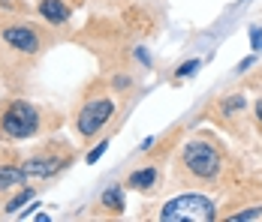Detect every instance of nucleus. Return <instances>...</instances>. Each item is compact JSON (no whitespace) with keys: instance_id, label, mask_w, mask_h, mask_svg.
Listing matches in <instances>:
<instances>
[{"instance_id":"obj_15","label":"nucleus","mask_w":262,"mask_h":222,"mask_svg":"<svg viewBox=\"0 0 262 222\" xmlns=\"http://www.w3.org/2000/svg\"><path fill=\"white\" fill-rule=\"evenodd\" d=\"M196 69H199V60H196V57H193V60H184L181 66L172 72V81H184L187 75H196Z\"/></svg>"},{"instance_id":"obj_3","label":"nucleus","mask_w":262,"mask_h":222,"mask_svg":"<svg viewBox=\"0 0 262 222\" xmlns=\"http://www.w3.org/2000/svg\"><path fill=\"white\" fill-rule=\"evenodd\" d=\"M73 162H76V147L54 135L49 141H42L33 153L25 156V171H27V180H54Z\"/></svg>"},{"instance_id":"obj_12","label":"nucleus","mask_w":262,"mask_h":222,"mask_svg":"<svg viewBox=\"0 0 262 222\" xmlns=\"http://www.w3.org/2000/svg\"><path fill=\"white\" fill-rule=\"evenodd\" d=\"M36 198V189L33 186H21V189H12L9 192V198H3V213L6 216H15L21 207H25L27 201H33Z\"/></svg>"},{"instance_id":"obj_9","label":"nucleus","mask_w":262,"mask_h":222,"mask_svg":"<svg viewBox=\"0 0 262 222\" xmlns=\"http://www.w3.org/2000/svg\"><path fill=\"white\" fill-rule=\"evenodd\" d=\"M163 183V171L160 165L148 162V165H139L133 168L127 177H124V189H133V192H145V195H154Z\"/></svg>"},{"instance_id":"obj_8","label":"nucleus","mask_w":262,"mask_h":222,"mask_svg":"<svg viewBox=\"0 0 262 222\" xmlns=\"http://www.w3.org/2000/svg\"><path fill=\"white\" fill-rule=\"evenodd\" d=\"M27 186V171H25V156L12 144L0 147V195H9L12 189Z\"/></svg>"},{"instance_id":"obj_1","label":"nucleus","mask_w":262,"mask_h":222,"mask_svg":"<svg viewBox=\"0 0 262 222\" xmlns=\"http://www.w3.org/2000/svg\"><path fill=\"white\" fill-rule=\"evenodd\" d=\"M235 177V159L217 132H193L181 144L172 180L184 189H223Z\"/></svg>"},{"instance_id":"obj_19","label":"nucleus","mask_w":262,"mask_h":222,"mask_svg":"<svg viewBox=\"0 0 262 222\" xmlns=\"http://www.w3.org/2000/svg\"><path fill=\"white\" fill-rule=\"evenodd\" d=\"M253 63H256V54H250V57H244V60L238 63V72H247V69H250Z\"/></svg>"},{"instance_id":"obj_16","label":"nucleus","mask_w":262,"mask_h":222,"mask_svg":"<svg viewBox=\"0 0 262 222\" xmlns=\"http://www.w3.org/2000/svg\"><path fill=\"white\" fill-rule=\"evenodd\" d=\"M105 150H108V138H100V144H94V147L84 153V162H88V165H94V162H97V159L103 156Z\"/></svg>"},{"instance_id":"obj_11","label":"nucleus","mask_w":262,"mask_h":222,"mask_svg":"<svg viewBox=\"0 0 262 222\" xmlns=\"http://www.w3.org/2000/svg\"><path fill=\"white\" fill-rule=\"evenodd\" d=\"M97 207L103 210L105 216H124V210H127V189H124V183L105 186L100 201H97Z\"/></svg>"},{"instance_id":"obj_5","label":"nucleus","mask_w":262,"mask_h":222,"mask_svg":"<svg viewBox=\"0 0 262 222\" xmlns=\"http://www.w3.org/2000/svg\"><path fill=\"white\" fill-rule=\"evenodd\" d=\"M148 219L160 222H214L217 219V201L205 192H184L163 201Z\"/></svg>"},{"instance_id":"obj_18","label":"nucleus","mask_w":262,"mask_h":222,"mask_svg":"<svg viewBox=\"0 0 262 222\" xmlns=\"http://www.w3.org/2000/svg\"><path fill=\"white\" fill-rule=\"evenodd\" d=\"M253 120H256V126L262 132V96H256V102H253Z\"/></svg>"},{"instance_id":"obj_13","label":"nucleus","mask_w":262,"mask_h":222,"mask_svg":"<svg viewBox=\"0 0 262 222\" xmlns=\"http://www.w3.org/2000/svg\"><path fill=\"white\" fill-rule=\"evenodd\" d=\"M259 216H262V204H250V207H244L238 213H229L226 222H250V219H259Z\"/></svg>"},{"instance_id":"obj_10","label":"nucleus","mask_w":262,"mask_h":222,"mask_svg":"<svg viewBox=\"0 0 262 222\" xmlns=\"http://www.w3.org/2000/svg\"><path fill=\"white\" fill-rule=\"evenodd\" d=\"M36 12L49 27H67L73 21V6L67 0H39Z\"/></svg>"},{"instance_id":"obj_7","label":"nucleus","mask_w":262,"mask_h":222,"mask_svg":"<svg viewBox=\"0 0 262 222\" xmlns=\"http://www.w3.org/2000/svg\"><path fill=\"white\" fill-rule=\"evenodd\" d=\"M244 114H247V96L241 90H232V93H223V96L214 99L205 117H211L226 132H238V124L244 120Z\"/></svg>"},{"instance_id":"obj_6","label":"nucleus","mask_w":262,"mask_h":222,"mask_svg":"<svg viewBox=\"0 0 262 222\" xmlns=\"http://www.w3.org/2000/svg\"><path fill=\"white\" fill-rule=\"evenodd\" d=\"M46 33L30 21H6L0 24V54L15 57L18 63H33L46 51Z\"/></svg>"},{"instance_id":"obj_17","label":"nucleus","mask_w":262,"mask_h":222,"mask_svg":"<svg viewBox=\"0 0 262 222\" xmlns=\"http://www.w3.org/2000/svg\"><path fill=\"white\" fill-rule=\"evenodd\" d=\"M250 42H253V51L262 48V27H250Z\"/></svg>"},{"instance_id":"obj_2","label":"nucleus","mask_w":262,"mask_h":222,"mask_svg":"<svg viewBox=\"0 0 262 222\" xmlns=\"http://www.w3.org/2000/svg\"><path fill=\"white\" fill-rule=\"evenodd\" d=\"M52 126H57V117L30 99L6 96L0 102V141L3 144L30 141L36 135H46Z\"/></svg>"},{"instance_id":"obj_21","label":"nucleus","mask_w":262,"mask_h":222,"mask_svg":"<svg viewBox=\"0 0 262 222\" xmlns=\"http://www.w3.org/2000/svg\"><path fill=\"white\" fill-rule=\"evenodd\" d=\"M259 81H262V69H259V72H256V75H253V78H250L247 84H259Z\"/></svg>"},{"instance_id":"obj_20","label":"nucleus","mask_w":262,"mask_h":222,"mask_svg":"<svg viewBox=\"0 0 262 222\" xmlns=\"http://www.w3.org/2000/svg\"><path fill=\"white\" fill-rule=\"evenodd\" d=\"M136 57H139V60H142L145 66L151 63V54H148V51H145V48H136Z\"/></svg>"},{"instance_id":"obj_22","label":"nucleus","mask_w":262,"mask_h":222,"mask_svg":"<svg viewBox=\"0 0 262 222\" xmlns=\"http://www.w3.org/2000/svg\"><path fill=\"white\" fill-rule=\"evenodd\" d=\"M0 213H3V195H0Z\"/></svg>"},{"instance_id":"obj_4","label":"nucleus","mask_w":262,"mask_h":222,"mask_svg":"<svg viewBox=\"0 0 262 222\" xmlns=\"http://www.w3.org/2000/svg\"><path fill=\"white\" fill-rule=\"evenodd\" d=\"M115 114H118V102L108 93H91V96H84V102L73 114V132H76V138H79L81 144L97 141V135H103L105 126L115 120Z\"/></svg>"},{"instance_id":"obj_14","label":"nucleus","mask_w":262,"mask_h":222,"mask_svg":"<svg viewBox=\"0 0 262 222\" xmlns=\"http://www.w3.org/2000/svg\"><path fill=\"white\" fill-rule=\"evenodd\" d=\"M108 87H112L115 93H127V90H133V75L130 72H115L108 78Z\"/></svg>"}]
</instances>
